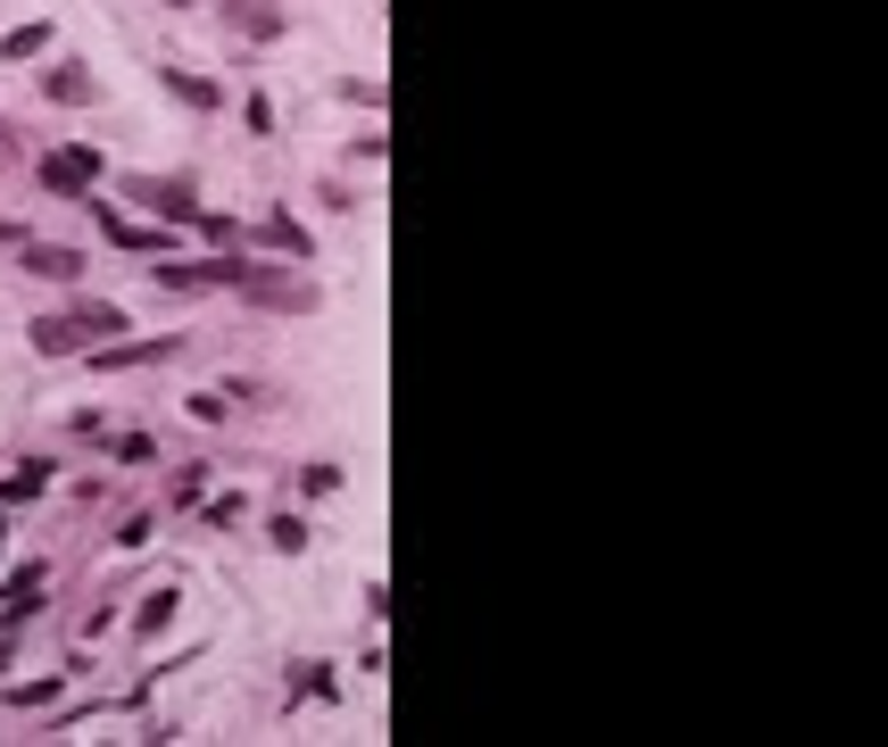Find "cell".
I'll use <instances>...</instances> for the list:
<instances>
[{"label": "cell", "instance_id": "1", "mask_svg": "<svg viewBox=\"0 0 888 747\" xmlns=\"http://www.w3.org/2000/svg\"><path fill=\"white\" fill-rule=\"evenodd\" d=\"M133 200L142 208H158V216H175V224H200V191L183 183V175H167V183H158V175H133Z\"/></svg>", "mask_w": 888, "mask_h": 747}, {"label": "cell", "instance_id": "2", "mask_svg": "<svg viewBox=\"0 0 888 747\" xmlns=\"http://www.w3.org/2000/svg\"><path fill=\"white\" fill-rule=\"evenodd\" d=\"M175 349H183V341H175V333H158V341H125V349H100L92 366H100V374H133V366H167Z\"/></svg>", "mask_w": 888, "mask_h": 747}, {"label": "cell", "instance_id": "3", "mask_svg": "<svg viewBox=\"0 0 888 747\" xmlns=\"http://www.w3.org/2000/svg\"><path fill=\"white\" fill-rule=\"evenodd\" d=\"M18 258H25V275H50V282H76L83 275L76 249H50V242H18Z\"/></svg>", "mask_w": 888, "mask_h": 747}, {"label": "cell", "instance_id": "4", "mask_svg": "<svg viewBox=\"0 0 888 747\" xmlns=\"http://www.w3.org/2000/svg\"><path fill=\"white\" fill-rule=\"evenodd\" d=\"M225 18L233 25H241V34H258V42H274V34H283V9H274V0H225Z\"/></svg>", "mask_w": 888, "mask_h": 747}, {"label": "cell", "instance_id": "5", "mask_svg": "<svg viewBox=\"0 0 888 747\" xmlns=\"http://www.w3.org/2000/svg\"><path fill=\"white\" fill-rule=\"evenodd\" d=\"M42 92L67 100V109H83V100H92V75H83V67H50V75H42Z\"/></svg>", "mask_w": 888, "mask_h": 747}, {"label": "cell", "instance_id": "6", "mask_svg": "<svg viewBox=\"0 0 888 747\" xmlns=\"http://www.w3.org/2000/svg\"><path fill=\"white\" fill-rule=\"evenodd\" d=\"M34 349H42V357H67V349H83L76 316H50V324H34Z\"/></svg>", "mask_w": 888, "mask_h": 747}, {"label": "cell", "instance_id": "7", "mask_svg": "<svg viewBox=\"0 0 888 747\" xmlns=\"http://www.w3.org/2000/svg\"><path fill=\"white\" fill-rule=\"evenodd\" d=\"M158 83H167L175 100H191V109H216V83H200V75H183V67H158Z\"/></svg>", "mask_w": 888, "mask_h": 747}, {"label": "cell", "instance_id": "8", "mask_svg": "<svg viewBox=\"0 0 888 747\" xmlns=\"http://www.w3.org/2000/svg\"><path fill=\"white\" fill-rule=\"evenodd\" d=\"M266 242H274V249H291V258H316L307 224H291V216H266Z\"/></svg>", "mask_w": 888, "mask_h": 747}, {"label": "cell", "instance_id": "9", "mask_svg": "<svg viewBox=\"0 0 888 747\" xmlns=\"http://www.w3.org/2000/svg\"><path fill=\"white\" fill-rule=\"evenodd\" d=\"M76 333L83 341H109V333H125V316H116V308H76Z\"/></svg>", "mask_w": 888, "mask_h": 747}, {"label": "cell", "instance_id": "10", "mask_svg": "<svg viewBox=\"0 0 888 747\" xmlns=\"http://www.w3.org/2000/svg\"><path fill=\"white\" fill-rule=\"evenodd\" d=\"M266 540L283 548V557H300V548H307V523H300V515H274V523H266Z\"/></svg>", "mask_w": 888, "mask_h": 747}, {"label": "cell", "instance_id": "11", "mask_svg": "<svg viewBox=\"0 0 888 747\" xmlns=\"http://www.w3.org/2000/svg\"><path fill=\"white\" fill-rule=\"evenodd\" d=\"M34 590H42V565H25V573L9 581V615H34V606H42Z\"/></svg>", "mask_w": 888, "mask_h": 747}, {"label": "cell", "instance_id": "12", "mask_svg": "<svg viewBox=\"0 0 888 747\" xmlns=\"http://www.w3.org/2000/svg\"><path fill=\"white\" fill-rule=\"evenodd\" d=\"M42 42H50V25H18V34L0 42V58H25V51H42Z\"/></svg>", "mask_w": 888, "mask_h": 747}, {"label": "cell", "instance_id": "13", "mask_svg": "<svg viewBox=\"0 0 888 747\" xmlns=\"http://www.w3.org/2000/svg\"><path fill=\"white\" fill-rule=\"evenodd\" d=\"M175 623V590H150V606H142V632H167Z\"/></svg>", "mask_w": 888, "mask_h": 747}, {"label": "cell", "instance_id": "14", "mask_svg": "<svg viewBox=\"0 0 888 747\" xmlns=\"http://www.w3.org/2000/svg\"><path fill=\"white\" fill-rule=\"evenodd\" d=\"M58 698V681H18V690H9V706H50Z\"/></svg>", "mask_w": 888, "mask_h": 747}, {"label": "cell", "instance_id": "15", "mask_svg": "<svg viewBox=\"0 0 888 747\" xmlns=\"http://www.w3.org/2000/svg\"><path fill=\"white\" fill-rule=\"evenodd\" d=\"M42 490V466H25V473H9V482H0V499H34Z\"/></svg>", "mask_w": 888, "mask_h": 747}, {"label": "cell", "instance_id": "16", "mask_svg": "<svg viewBox=\"0 0 888 747\" xmlns=\"http://www.w3.org/2000/svg\"><path fill=\"white\" fill-rule=\"evenodd\" d=\"M241 116H249V133H274V100H266V92H249Z\"/></svg>", "mask_w": 888, "mask_h": 747}, {"label": "cell", "instance_id": "17", "mask_svg": "<svg viewBox=\"0 0 888 747\" xmlns=\"http://www.w3.org/2000/svg\"><path fill=\"white\" fill-rule=\"evenodd\" d=\"M241 515H249V499H233V490H225V499L209 506V523H216V532H225V523H241Z\"/></svg>", "mask_w": 888, "mask_h": 747}, {"label": "cell", "instance_id": "18", "mask_svg": "<svg viewBox=\"0 0 888 747\" xmlns=\"http://www.w3.org/2000/svg\"><path fill=\"white\" fill-rule=\"evenodd\" d=\"M167 9H183V0H167Z\"/></svg>", "mask_w": 888, "mask_h": 747}]
</instances>
